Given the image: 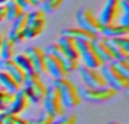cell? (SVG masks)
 Masks as SVG:
<instances>
[{
	"instance_id": "cell-1",
	"label": "cell",
	"mask_w": 129,
	"mask_h": 124,
	"mask_svg": "<svg viewBox=\"0 0 129 124\" xmlns=\"http://www.w3.org/2000/svg\"><path fill=\"white\" fill-rule=\"evenodd\" d=\"M52 86L58 90L64 108H74L80 104L82 98L78 93V88L71 80L67 78L54 79Z\"/></svg>"
},
{
	"instance_id": "cell-2",
	"label": "cell",
	"mask_w": 129,
	"mask_h": 124,
	"mask_svg": "<svg viewBox=\"0 0 129 124\" xmlns=\"http://www.w3.org/2000/svg\"><path fill=\"white\" fill-rule=\"evenodd\" d=\"M20 88L26 94L29 102L34 103V104L42 103V99L47 91V86L42 81L40 75L36 73L35 71L26 73L25 80Z\"/></svg>"
},
{
	"instance_id": "cell-3",
	"label": "cell",
	"mask_w": 129,
	"mask_h": 124,
	"mask_svg": "<svg viewBox=\"0 0 129 124\" xmlns=\"http://www.w3.org/2000/svg\"><path fill=\"white\" fill-rule=\"evenodd\" d=\"M45 13L42 9H31L27 11L26 26L24 29L25 40H33L40 36L45 28Z\"/></svg>"
},
{
	"instance_id": "cell-4",
	"label": "cell",
	"mask_w": 129,
	"mask_h": 124,
	"mask_svg": "<svg viewBox=\"0 0 129 124\" xmlns=\"http://www.w3.org/2000/svg\"><path fill=\"white\" fill-rule=\"evenodd\" d=\"M77 88L80 98L89 103H104L116 98L118 95V91L108 86L102 88H88L85 86H80Z\"/></svg>"
},
{
	"instance_id": "cell-5",
	"label": "cell",
	"mask_w": 129,
	"mask_h": 124,
	"mask_svg": "<svg viewBox=\"0 0 129 124\" xmlns=\"http://www.w3.org/2000/svg\"><path fill=\"white\" fill-rule=\"evenodd\" d=\"M42 104L44 111L49 113L52 117H59L66 113V108L61 102L60 95L53 86L47 87V91L42 99Z\"/></svg>"
},
{
	"instance_id": "cell-6",
	"label": "cell",
	"mask_w": 129,
	"mask_h": 124,
	"mask_svg": "<svg viewBox=\"0 0 129 124\" xmlns=\"http://www.w3.org/2000/svg\"><path fill=\"white\" fill-rule=\"evenodd\" d=\"M99 70L102 73L107 86L114 89L116 91L125 90L129 87V79L121 76L110 63H103Z\"/></svg>"
},
{
	"instance_id": "cell-7",
	"label": "cell",
	"mask_w": 129,
	"mask_h": 124,
	"mask_svg": "<svg viewBox=\"0 0 129 124\" xmlns=\"http://www.w3.org/2000/svg\"><path fill=\"white\" fill-rule=\"evenodd\" d=\"M76 22H77L78 27L85 29V31L89 32L99 35L101 29V23L99 20L98 16L94 14V11L91 8H82L76 13Z\"/></svg>"
},
{
	"instance_id": "cell-8",
	"label": "cell",
	"mask_w": 129,
	"mask_h": 124,
	"mask_svg": "<svg viewBox=\"0 0 129 124\" xmlns=\"http://www.w3.org/2000/svg\"><path fill=\"white\" fill-rule=\"evenodd\" d=\"M78 47L79 59L83 61V66L92 69H99L102 66V61L98 56L93 44L89 41H76Z\"/></svg>"
},
{
	"instance_id": "cell-9",
	"label": "cell",
	"mask_w": 129,
	"mask_h": 124,
	"mask_svg": "<svg viewBox=\"0 0 129 124\" xmlns=\"http://www.w3.org/2000/svg\"><path fill=\"white\" fill-rule=\"evenodd\" d=\"M77 71L79 72V77L83 82V86L88 87V88L107 87V82H105L104 78H103L102 73L100 72L99 69H92L87 68L85 66H79Z\"/></svg>"
},
{
	"instance_id": "cell-10",
	"label": "cell",
	"mask_w": 129,
	"mask_h": 124,
	"mask_svg": "<svg viewBox=\"0 0 129 124\" xmlns=\"http://www.w3.org/2000/svg\"><path fill=\"white\" fill-rule=\"evenodd\" d=\"M44 52L48 54H51V55L56 56L57 59H59V60L61 61V63L63 64L64 69H66V71L68 73L77 71L78 68H79V61H78L77 59H73L67 55L58 43H52V44H50L49 46H47Z\"/></svg>"
},
{
	"instance_id": "cell-11",
	"label": "cell",
	"mask_w": 129,
	"mask_h": 124,
	"mask_svg": "<svg viewBox=\"0 0 129 124\" xmlns=\"http://www.w3.org/2000/svg\"><path fill=\"white\" fill-rule=\"evenodd\" d=\"M103 38L111 50L112 54L114 56V60L116 59H127V60H129V37L127 35L113 38Z\"/></svg>"
},
{
	"instance_id": "cell-12",
	"label": "cell",
	"mask_w": 129,
	"mask_h": 124,
	"mask_svg": "<svg viewBox=\"0 0 129 124\" xmlns=\"http://www.w3.org/2000/svg\"><path fill=\"white\" fill-rule=\"evenodd\" d=\"M120 15L121 11L119 0H107L98 18L101 24H111L117 23Z\"/></svg>"
},
{
	"instance_id": "cell-13",
	"label": "cell",
	"mask_w": 129,
	"mask_h": 124,
	"mask_svg": "<svg viewBox=\"0 0 129 124\" xmlns=\"http://www.w3.org/2000/svg\"><path fill=\"white\" fill-rule=\"evenodd\" d=\"M26 20H27V11H25L20 16H18L15 20L11 22V27L8 32L7 37L10 38L15 44H20V43H23L25 41L24 29L25 26H26Z\"/></svg>"
},
{
	"instance_id": "cell-14",
	"label": "cell",
	"mask_w": 129,
	"mask_h": 124,
	"mask_svg": "<svg viewBox=\"0 0 129 124\" xmlns=\"http://www.w3.org/2000/svg\"><path fill=\"white\" fill-rule=\"evenodd\" d=\"M24 53H26L28 55V58L31 59L32 63L34 67V71L39 75L45 73V52L43 49L39 46H28L25 49Z\"/></svg>"
},
{
	"instance_id": "cell-15",
	"label": "cell",
	"mask_w": 129,
	"mask_h": 124,
	"mask_svg": "<svg viewBox=\"0 0 129 124\" xmlns=\"http://www.w3.org/2000/svg\"><path fill=\"white\" fill-rule=\"evenodd\" d=\"M45 72H48L53 79H60V78H66L67 71L64 69L63 64L59 59L51 54L45 53Z\"/></svg>"
},
{
	"instance_id": "cell-16",
	"label": "cell",
	"mask_w": 129,
	"mask_h": 124,
	"mask_svg": "<svg viewBox=\"0 0 129 124\" xmlns=\"http://www.w3.org/2000/svg\"><path fill=\"white\" fill-rule=\"evenodd\" d=\"M29 103L31 102H29L28 97H27L26 94L24 93V90L20 88V89H18L16 93H14V98L6 112L18 116L20 113H23V112L28 107Z\"/></svg>"
},
{
	"instance_id": "cell-17",
	"label": "cell",
	"mask_w": 129,
	"mask_h": 124,
	"mask_svg": "<svg viewBox=\"0 0 129 124\" xmlns=\"http://www.w3.org/2000/svg\"><path fill=\"white\" fill-rule=\"evenodd\" d=\"M129 34V27H125L118 23H111V24H102L101 25L100 34L99 36L105 38H113L126 36Z\"/></svg>"
},
{
	"instance_id": "cell-18",
	"label": "cell",
	"mask_w": 129,
	"mask_h": 124,
	"mask_svg": "<svg viewBox=\"0 0 129 124\" xmlns=\"http://www.w3.org/2000/svg\"><path fill=\"white\" fill-rule=\"evenodd\" d=\"M0 70H4L6 72H8L19 84V86L22 87L23 82L25 80V77H26V72L23 71L15 63V61L13 59L11 60H0Z\"/></svg>"
},
{
	"instance_id": "cell-19",
	"label": "cell",
	"mask_w": 129,
	"mask_h": 124,
	"mask_svg": "<svg viewBox=\"0 0 129 124\" xmlns=\"http://www.w3.org/2000/svg\"><path fill=\"white\" fill-rule=\"evenodd\" d=\"M92 44H93L94 50H95L98 56L100 58V60L102 61V63H110V62H112L114 60L113 54H112L111 50L108 46V44L105 43L103 37L98 36V37L92 42Z\"/></svg>"
},
{
	"instance_id": "cell-20",
	"label": "cell",
	"mask_w": 129,
	"mask_h": 124,
	"mask_svg": "<svg viewBox=\"0 0 129 124\" xmlns=\"http://www.w3.org/2000/svg\"><path fill=\"white\" fill-rule=\"evenodd\" d=\"M60 35L68 36V37L73 38L75 41H89L93 42L99 35L89 32L85 31V29L80 28V27H69V28H64L61 31Z\"/></svg>"
},
{
	"instance_id": "cell-21",
	"label": "cell",
	"mask_w": 129,
	"mask_h": 124,
	"mask_svg": "<svg viewBox=\"0 0 129 124\" xmlns=\"http://www.w3.org/2000/svg\"><path fill=\"white\" fill-rule=\"evenodd\" d=\"M57 43L60 45V47L63 50V52L68 56H70V58H73V59H77V60H79L78 47H77V43H76L75 40L68 37V36L60 35V37L58 38V42Z\"/></svg>"
},
{
	"instance_id": "cell-22",
	"label": "cell",
	"mask_w": 129,
	"mask_h": 124,
	"mask_svg": "<svg viewBox=\"0 0 129 124\" xmlns=\"http://www.w3.org/2000/svg\"><path fill=\"white\" fill-rule=\"evenodd\" d=\"M0 86L13 94L16 93L18 89H20L19 84L8 72H6L4 70H0Z\"/></svg>"
},
{
	"instance_id": "cell-23",
	"label": "cell",
	"mask_w": 129,
	"mask_h": 124,
	"mask_svg": "<svg viewBox=\"0 0 129 124\" xmlns=\"http://www.w3.org/2000/svg\"><path fill=\"white\" fill-rule=\"evenodd\" d=\"M15 43L8 37H4L1 47H0V56L1 60H11L15 55Z\"/></svg>"
},
{
	"instance_id": "cell-24",
	"label": "cell",
	"mask_w": 129,
	"mask_h": 124,
	"mask_svg": "<svg viewBox=\"0 0 129 124\" xmlns=\"http://www.w3.org/2000/svg\"><path fill=\"white\" fill-rule=\"evenodd\" d=\"M13 60L15 61V63L22 69L23 71H25L26 73H29V72H33L34 71V67H33V63H32L31 59L28 58L26 53H18V54H15L13 58Z\"/></svg>"
},
{
	"instance_id": "cell-25",
	"label": "cell",
	"mask_w": 129,
	"mask_h": 124,
	"mask_svg": "<svg viewBox=\"0 0 129 124\" xmlns=\"http://www.w3.org/2000/svg\"><path fill=\"white\" fill-rule=\"evenodd\" d=\"M6 6V11H7V18L6 20H9V22H13L15 20L18 16H20L23 13H25L22 9V7L15 1V0H9L5 4Z\"/></svg>"
},
{
	"instance_id": "cell-26",
	"label": "cell",
	"mask_w": 129,
	"mask_h": 124,
	"mask_svg": "<svg viewBox=\"0 0 129 124\" xmlns=\"http://www.w3.org/2000/svg\"><path fill=\"white\" fill-rule=\"evenodd\" d=\"M110 64L121 76L129 79V60H127V59H116L112 62H110Z\"/></svg>"
},
{
	"instance_id": "cell-27",
	"label": "cell",
	"mask_w": 129,
	"mask_h": 124,
	"mask_svg": "<svg viewBox=\"0 0 129 124\" xmlns=\"http://www.w3.org/2000/svg\"><path fill=\"white\" fill-rule=\"evenodd\" d=\"M14 98V94L6 90L4 88H0V112H6L8 106L10 105L11 100Z\"/></svg>"
},
{
	"instance_id": "cell-28",
	"label": "cell",
	"mask_w": 129,
	"mask_h": 124,
	"mask_svg": "<svg viewBox=\"0 0 129 124\" xmlns=\"http://www.w3.org/2000/svg\"><path fill=\"white\" fill-rule=\"evenodd\" d=\"M64 2V0H43L42 2V10L47 13H53V11L58 10L62 4Z\"/></svg>"
},
{
	"instance_id": "cell-29",
	"label": "cell",
	"mask_w": 129,
	"mask_h": 124,
	"mask_svg": "<svg viewBox=\"0 0 129 124\" xmlns=\"http://www.w3.org/2000/svg\"><path fill=\"white\" fill-rule=\"evenodd\" d=\"M77 123V116L73 113L66 114L59 116V117H54L52 122L50 124H76Z\"/></svg>"
},
{
	"instance_id": "cell-30",
	"label": "cell",
	"mask_w": 129,
	"mask_h": 124,
	"mask_svg": "<svg viewBox=\"0 0 129 124\" xmlns=\"http://www.w3.org/2000/svg\"><path fill=\"white\" fill-rule=\"evenodd\" d=\"M53 118L54 117H52L49 113L43 111V112H41L36 117L28 120V124H50Z\"/></svg>"
},
{
	"instance_id": "cell-31",
	"label": "cell",
	"mask_w": 129,
	"mask_h": 124,
	"mask_svg": "<svg viewBox=\"0 0 129 124\" xmlns=\"http://www.w3.org/2000/svg\"><path fill=\"white\" fill-rule=\"evenodd\" d=\"M17 115L10 114L8 112H0V118H1V124H15Z\"/></svg>"
},
{
	"instance_id": "cell-32",
	"label": "cell",
	"mask_w": 129,
	"mask_h": 124,
	"mask_svg": "<svg viewBox=\"0 0 129 124\" xmlns=\"http://www.w3.org/2000/svg\"><path fill=\"white\" fill-rule=\"evenodd\" d=\"M15 1L22 7V9L24 11H29L32 8H33V6H32L29 0H15Z\"/></svg>"
},
{
	"instance_id": "cell-33",
	"label": "cell",
	"mask_w": 129,
	"mask_h": 124,
	"mask_svg": "<svg viewBox=\"0 0 129 124\" xmlns=\"http://www.w3.org/2000/svg\"><path fill=\"white\" fill-rule=\"evenodd\" d=\"M7 18V11H6V6L5 5H0V23L6 20Z\"/></svg>"
},
{
	"instance_id": "cell-34",
	"label": "cell",
	"mask_w": 129,
	"mask_h": 124,
	"mask_svg": "<svg viewBox=\"0 0 129 124\" xmlns=\"http://www.w3.org/2000/svg\"><path fill=\"white\" fill-rule=\"evenodd\" d=\"M15 124H28V121L25 120V118L20 117V116H17L15 121Z\"/></svg>"
},
{
	"instance_id": "cell-35",
	"label": "cell",
	"mask_w": 129,
	"mask_h": 124,
	"mask_svg": "<svg viewBox=\"0 0 129 124\" xmlns=\"http://www.w3.org/2000/svg\"><path fill=\"white\" fill-rule=\"evenodd\" d=\"M29 1H31L33 8H36V7H39V6H41V5H42L43 0H29Z\"/></svg>"
},
{
	"instance_id": "cell-36",
	"label": "cell",
	"mask_w": 129,
	"mask_h": 124,
	"mask_svg": "<svg viewBox=\"0 0 129 124\" xmlns=\"http://www.w3.org/2000/svg\"><path fill=\"white\" fill-rule=\"evenodd\" d=\"M4 37H5V36L2 35L1 33H0V47H1V44H2V41H4Z\"/></svg>"
},
{
	"instance_id": "cell-37",
	"label": "cell",
	"mask_w": 129,
	"mask_h": 124,
	"mask_svg": "<svg viewBox=\"0 0 129 124\" xmlns=\"http://www.w3.org/2000/svg\"><path fill=\"white\" fill-rule=\"evenodd\" d=\"M107 124H121V123H119V122H116V121H111V122H108Z\"/></svg>"
},
{
	"instance_id": "cell-38",
	"label": "cell",
	"mask_w": 129,
	"mask_h": 124,
	"mask_svg": "<svg viewBox=\"0 0 129 124\" xmlns=\"http://www.w3.org/2000/svg\"><path fill=\"white\" fill-rule=\"evenodd\" d=\"M7 1H9V0H0V5H5Z\"/></svg>"
},
{
	"instance_id": "cell-39",
	"label": "cell",
	"mask_w": 129,
	"mask_h": 124,
	"mask_svg": "<svg viewBox=\"0 0 129 124\" xmlns=\"http://www.w3.org/2000/svg\"><path fill=\"white\" fill-rule=\"evenodd\" d=\"M0 124H1V118H0Z\"/></svg>"
},
{
	"instance_id": "cell-40",
	"label": "cell",
	"mask_w": 129,
	"mask_h": 124,
	"mask_svg": "<svg viewBox=\"0 0 129 124\" xmlns=\"http://www.w3.org/2000/svg\"><path fill=\"white\" fill-rule=\"evenodd\" d=\"M119 1H120V0H119Z\"/></svg>"
}]
</instances>
